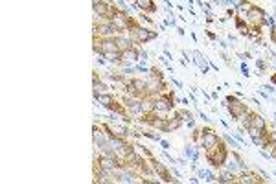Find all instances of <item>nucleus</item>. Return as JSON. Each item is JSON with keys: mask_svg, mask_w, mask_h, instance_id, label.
<instances>
[{"mask_svg": "<svg viewBox=\"0 0 276 184\" xmlns=\"http://www.w3.org/2000/svg\"><path fill=\"white\" fill-rule=\"evenodd\" d=\"M271 155H273V157L276 159V144H275L273 147H271Z\"/></svg>", "mask_w": 276, "mask_h": 184, "instance_id": "obj_12", "label": "nucleus"}, {"mask_svg": "<svg viewBox=\"0 0 276 184\" xmlns=\"http://www.w3.org/2000/svg\"><path fill=\"white\" fill-rule=\"evenodd\" d=\"M227 103H229V111H230V116H232V120H241L243 116H247L249 113V107H247V103H243L241 100H238L236 96H227Z\"/></svg>", "mask_w": 276, "mask_h": 184, "instance_id": "obj_5", "label": "nucleus"}, {"mask_svg": "<svg viewBox=\"0 0 276 184\" xmlns=\"http://www.w3.org/2000/svg\"><path fill=\"white\" fill-rule=\"evenodd\" d=\"M135 4H137L142 11H146V13H155V11H157L155 0H135Z\"/></svg>", "mask_w": 276, "mask_h": 184, "instance_id": "obj_10", "label": "nucleus"}, {"mask_svg": "<svg viewBox=\"0 0 276 184\" xmlns=\"http://www.w3.org/2000/svg\"><path fill=\"white\" fill-rule=\"evenodd\" d=\"M201 144H203V147L205 149H208V147H212L214 144H217V140H219V137H217V133H215L214 129H210V127H205V129H201Z\"/></svg>", "mask_w": 276, "mask_h": 184, "instance_id": "obj_9", "label": "nucleus"}, {"mask_svg": "<svg viewBox=\"0 0 276 184\" xmlns=\"http://www.w3.org/2000/svg\"><path fill=\"white\" fill-rule=\"evenodd\" d=\"M239 6L245 9L247 8V23L251 24V26H254V28H263L265 26V23H267V19H265V11L261 8H258V6H253L249 0H241L239 2Z\"/></svg>", "mask_w": 276, "mask_h": 184, "instance_id": "obj_2", "label": "nucleus"}, {"mask_svg": "<svg viewBox=\"0 0 276 184\" xmlns=\"http://www.w3.org/2000/svg\"><path fill=\"white\" fill-rule=\"evenodd\" d=\"M92 6H94L96 15H100V19H103V21H115V17L120 13V9L109 0H94Z\"/></svg>", "mask_w": 276, "mask_h": 184, "instance_id": "obj_4", "label": "nucleus"}, {"mask_svg": "<svg viewBox=\"0 0 276 184\" xmlns=\"http://www.w3.org/2000/svg\"><path fill=\"white\" fill-rule=\"evenodd\" d=\"M271 83L276 85V72H275V74H273V76H271Z\"/></svg>", "mask_w": 276, "mask_h": 184, "instance_id": "obj_13", "label": "nucleus"}, {"mask_svg": "<svg viewBox=\"0 0 276 184\" xmlns=\"http://www.w3.org/2000/svg\"><path fill=\"white\" fill-rule=\"evenodd\" d=\"M245 127L247 129H263V127H267V123H265V120H263L261 115L254 113V111H249V113H247Z\"/></svg>", "mask_w": 276, "mask_h": 184, "instance_id": "obj_8", "label": "nucleus"}, {"mask_svg": "<svg viewBox=\"0 0 276 184\" xmlns=\"http://www.w3.org/2000/svg\"><path fill=\"white\" fill-rule=\"evenodd\" d=\"M144 153L149 157V164H151V168L155 169V173L161 177L164 183H175V179H173V177H171V173H169L168 169H166V166H164L161 161H157L149 149H144Z\"/></svg>", "mask_w": 276, "mask_h": 184, "instance_id": "obj_6", "label": "nucleus"}, {"mask_svg": "<svg viewBox=\"0 0 276 184\" xmlns=\"http://www.w3.org/2000/svg\"><path fill=\"white\" fill-rule=\"evenodd\" d=\"M96 96V100L100 101L101 105L105 109H109V111H113V113H116V115L123 116L125 120H129V111L123 107L120 101L116 100L113 94H94Z\"/></svg>", "mask_w": 276, "mask_h": 184, "instance_id": "obj_3", "label": "nucleus"}, {"mask_svg": "<svg viewBox=\"0 0 276 184\" xmlns=\"http://www.w3.org/2000/svg\"><path fill=\"white\" fill-rule=\"evenodd\" d=\"M205 157H207V161L210 162V166L221 168V166H225L227 159H229V147H227V144L219 138L217 144L205 149Z\"/></svg>", "mask_w": 276, "mask_h": 184, "instance_id": "obj_1", "label": "nucleus"}, {"mask_svg": "<svg viewBox=\"0 0 276 184\" xmlns=\"http://www.w3.org/2000/svg\"><path fill=\"white\" fill-rule=\"evenodd\" d=\"M271 39H273V43L276 45V28H273V31H271Z\"/></svg>", "mask_w": 276, "mask_h": 184, "instance_id": "obj_11", "label": "nucleus"}, {"mask_svg": "<svg viewBox=\"0 0 276 184\" xmlns=\"http://www.w3.org/2000/svg\"><path fill=\"white\" fill-rule=\"evenodd\" d=\"M159 35L157 31H151V30H146V28H137V30H131L129 31V37L135 41V43H138V45H144V43H147V41H151V39H155Z\"/></svg>", "mask_w": 276, "mask_h": 184, "instance_id": "obj_7", "label": "nucleus"}]
</instances>
